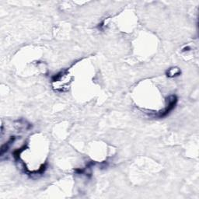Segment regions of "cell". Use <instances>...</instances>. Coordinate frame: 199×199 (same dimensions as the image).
<instances>
[{"label":"cell","instance_id":"obj_1","mask_svg":"<svg viewBox=\"0 0 199 199\" xmlns=\"http://www.w3.org/2000/svg\"><path fill=\"white\" fill-rule=\"evenodd\" d=\"M167 100H168L167 106H166V108H165L163 111H161V112L158 114L157 115L158 118H164V117L167 116L168 114L170 113V111H173V110L174 109L175 107H176V105H177V97L176 95L170 96V97L167 98Z\"/></svg>","mask_w":199,"mask_h":199},{"label":"cell","instance_id":"obj_2","mask_svg":"<svg viewBox=\"0 0 199 199\" xmlns=\"http://www.w3.org/2000/svg\"><path fill=\"white\" fill-rule=\"evenodd\" d=\"M180 73H181V72H180V70L178 68L173 67L169 69V70L166 72V76L168 77H170V78H173V77L180 76Z\"/></svg>","mask_w":199,"mask_h":199},{"label":"cell","instance_id":"obj_3","mask_svg":"<svg viewBox=\"0 0 199 199\" xmlns=\"http://www.w3.org/2000/svg\"><path fill=\"white\" fill-rule=\"evenodd\" d=\"M189 49H190V48L189 47H185L183 49V52H186V51H189Z\"/></svg>","mask_w":199,"mask_h":199}]
</instances>
